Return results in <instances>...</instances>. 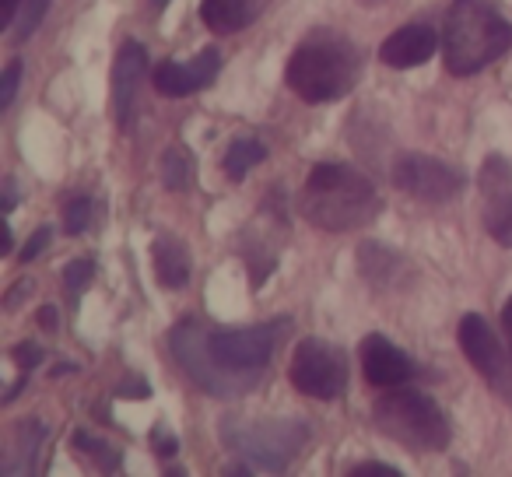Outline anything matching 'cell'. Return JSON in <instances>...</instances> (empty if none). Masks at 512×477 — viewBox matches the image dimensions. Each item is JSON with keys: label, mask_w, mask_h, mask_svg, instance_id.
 Instances as JSON below:
<instances>
[{"label": "cell", "mask_w": 512, "mask_h": 477, "mask_svg": "<svg viewBox=\"0 0 512 477\" xmlns=\"http://www.w3.org/2000/svg\"><path fill=\"white\" fill-rule=\"evenodd\" d=\"M15 362H18V369H36V365L43 362V348H39V344H32V341L18 344Z\"/></svg>", "instance_id": "cell-26"}, {"label": "cell", "mask_w": 512, "mask_h": 477, "mask_svg": "<svg viewBox=\"0 0 512 477\" xmlns=\"http://www.w3.org/2000/svg\"><path fill=\"white\" fill-rule=\"evenodd\" d=\"M488 207H484V225L495 235L498 246H512V186H502L495 193H484Z\"/></svg>", "instance_id": "cell-19"}, {"label": "cell", "mask_w": 512, "mask_h": 477, "mask_svg": "<svg viewBox=\"0 0 512 477\" xmlns=\"http://www.w3.org/2000/svg\"><path fill=\"white\" fill-rule=\"evenodd\" d=\"M393 183L421 204H449L463 193L467 179H463L460 169L432 155H400L397 165H393Z\"/></svg>", "instance_id": "cell-10"}, {"label": "cell", "mask_w": 512, "mask_h": 477, "mask_svg": "<svg viewBox=\"0 0 512 477\" xmlns=\"http://www.w3.org/2000/svg\"><path fill=\"white\" fill-rule=\"evenodd\" d=\"M95 278V264L92 260H74L71 267H64V285H67V295H71V302H78V295L85 292L88 285H92Z\"/></svg>", "instance_id": "cell-23"}, {"label": "cell", "mask_w": 512, "mask_h": 477, "mask_svg": "<svg viewBox=\"0 0 512 477\" xmlns=\"http://www.w3.org/2000/svg\"><path fill=\"white\" fill-rule=\"evenodd\" d=\"M288 379L299 393L313 400H337L348 390V358L341 348L320 337H306L295 348L292 365H288Z\"/></svg>", "instance_id": "cell-8"}, {"label": "cell", "mask_w": 512, "mask_h": 477, "mask_svg": "<svg viewBox=\"0 0 512 477\" xmlns=\"http://www.w3.org/2000/svg\"><path fill=\"white\" fill-rule=\"evenodd\" d=\"M18 81H22V60H11V64L4 67V85H0V109H8L11 102H15Z\"/></svg>", "instance_id": "cell-25"}, {"label": "cell", "mask_w": 512, "mask_h": 477, "mask_svg": "<svg viewBox=\"0 0 512 477\" xmlns=\"http://www.w3.org/2000/svg\"><path fill=\"white\" fill-rule=\"evenodd\" d=\"M169 351L193 386L221 400H235L242 393L256 390L260 376H264V372H232L214 362L211 348H207V327L197 320H183L169 330Z\"/></svg>", "instance_id": "cell-6"}, {"label": "cell", "mask_w": 512, "mask_h": 477, "mask_svg": "<svg viewBox=\"0 0 512 477\" xmlns=\"http://www.w3.org/2000/svg\"><path fill=\"white\" fill-rule=\"evenodd\" d=\"M267 0H204L200 4V18L214 36H235V32L249 29L256 18L264 15Z\"/></svg>", "instance_id": "cell-15"}, {"label": "cell", "mask_w": 512, "mask_h": 477, "mask_svg": "<svg viewBox=\"0 0 512 477\" xmlns=\"http://www.w3.org/2000/svg\"><path fill=\"white\" fill-rule=\"evenodd\" d=\"M151 449H155L162 460H169V456H176L179 442H176V435H172V432H165V428H155V435H151Z\"/></svg>", "instance_id": "cell-27"}, {"label": "cell", "mask_w": 512, "mask_h": 477, "mask_svg": "<svg viewBox=\"0 0 512 477\" xmlns=\"http://www.w3.org/2000/svg\"><path fill=\"white\" fill-rule=\"evenodd\" d=\"M358 355H362V372L372 386H404L414 376L411 355L393 341H386L383 334L362 337Z\"/></svg>", "instance_id": "cell-13"}, {"label": "cell", "mask_w": 512, "mask_h": 477, "mask_svg": "<svg viewBox=\"0 0 512 477\" xmlns=\"http://www.w3.org/2000/svg\"><path fill=\"white\" fill-rule=\"evenodd\" d=\"M299 211L323 232H358L383 211V197L369 176L341 162H323L302 186Z\"/></svg>", "instance_id": "cell-1"}, {"label": "cell", "mask_w": 512, "mask_h": 477, "mask_svg": "<svg viewBox=\"0 0 512 477\" xmlns=\"http://www.w3.org/2000/svg\"><path fill=\"white\" fill-rule=\"evenodd\" d=\"M218 71H221V53L214 50V46H207V50H200L197 57L186 60V64H179V60L158 64L151 81H155L158 92L169 95V99H183V95H193V92H200V88L214 85Z\"/></svg>", "instance_id": "cell-12"}, {"label": "cell", "mask_w": 512, "mask_h": 477, "mask_svg": "<svg viewBox=\"0 0 512 477\" xmlns=\"http://www.w3.org/2000/svg\"><path fill=\"white\" fill-rule=\"evenodd\" d=\"M18 8H22V0H0V25H4V29H11V25H15Z\"/></svg>", "instance_id": "cell-30"}, {"label": "cell", "mask_w": 512, "mask_h": 477, "mask_svg": "<svg viewBox=\"0 0 512 477\" xmlns=\"http://www.w3.org/2000/svg\"><path fill=\"white\" fill-rule=\"evenodd\" d=\"M15 200H18V193H15V179H8V183H4V214H8L11 207H15Z\"/></svg>", "instance_id": "cell-34"}, {"label": "cell", "mask_w": 512, "mask_h": 477, "mask_svg": "<svg viewBox=\"0 0 512 477\" xmlns=\"http://www.w3.org/2000/svg\"><path fill=\"white\" fill-rule=\"evenodd\" d=\"M151 4H155V8H165V4H169V0H151Z\"/></svg>", "instance_id": "cell-36"}, {"label": "cell", "mask_w": 512, "mask_h": 477, "mask_svg": "<svg viewBox=\"0 0 512 477\" xmlns=\"http://www.w3.org/2000/svg\"><path fill=\"white\" fill-rule=\"evenodd\" d=\"M460 348L467 355V362L481 372V379L505 400L512 404V348L505 351L502 341L495 337L491 323L484 316L470 313L460 323Z\"/></svg>", "instance_id": "cell-9"}, {"label": "cell", "mask_w": 512, "mask_h": 477, "mask_svg": "<svg viewBox=\"0 0 512 477\" xmlns=\"http://www.w3.org/2000/svg\"><path fill=\"white\" fill-rule=\"evenodd\" d=\"M221 446L260 470H285L309 442V425L299 418H228L218 421Z\"/></svg>", "instance_id": "cell-4"}, {"label": "cell", "mask_w": 512, "mask_h": 477, "mask_svg": "<svg viewBox=\"0 0 512 477\" xmlns=\"http://www.w3.org/2000/svg\"><path fill=\"white\" fill-rule=\"evenodd\" d=\"M193 179V162L183 148H165L162 155V183L165 190H186Z\"/></svg>", "instance_id": "cell-22"}, {"label": "cell", "mask_w": 512, "mask_h": 477, "mask_svg": "<svg viewBox=\"0 0 512 477\" xmlns=\"http://www.w3.org/2000/svg\"><path fill=\"white\" fill-rule=\"evenodd\" d=\"M71 449H74V453H81V456H88V460H92L99 470H120V467H123L120 449H113V446H109V442L95 439V435L74 432Z\"/></svg>", "instance_id": "cell-20"}, {"label": "cell", "mask_w": 512, "mask_h": 477, "mask_svg": "<svg viewBox=\"0 0 512 477\" xmlns=\"http://www.w3.org/2000/svg\"><path fill=\"white\" fill-rule=\"evenodd\" d=\"M358 264H362V278H369L376 288H397L404 274V260L379 243H365L358 250Z\"/></svg>", "instance_id": "cell-17"}, {"label": "cell", "mask_w": 512, "mask_h": 477, "mask_svg": "<svg viewBox=\"0 0 512 477\" xmlns=\"http://www.w3.org/2000/svg\"><path fill=\"white\" fill-rule=\"evenodd\" d=\"M148 71V50L137 39H127L116 53L113 64V116L123 130L134 123L137 99H141V81Z\"/></svg>", "instance_id": "cell-11"}, {"label": "cell", "mask_w": 512, "mask_h": 477, "mask_svg": "<svg viewBox=\"0 0 512 477\" xmlns=\"http://www.w3.org/2000/svg\"><path fill=\"white\" fill-rule=\"evenodd\" d=\"M264 158H267V148L256 141V137H235V141L228 144L225 158H221V169H225V176L232 179V183H242L246 172L264 162Z\"/></svg>", "instance_id": "cell-18"}, {"label": "cell", "mask_w": 512, "mask_h": 477, "mask_svg": "<svg viewBox=\"0 0 512 477\" xmlns=\"http://www.w3.org/2000/svg\"><path fill=\"white\" fill-rule=\"evenodd\" d=\"M502 327H505V337H509V348H512V295L502 306Z\"/></svg>", "instance_id": "cell-33"}, {"label": "cell", "mask_w": 512, "mask_h": 477, "mask_svg": "<svg viewBox=\"0 0 512 477\" xmlns=\"http://www.w3.org/2000/svg\"><path fill=\"white\" fill-rule=\"evenodd\" d=\"M116 393H120V397H148L151 386L144 383V376L141 379L134 376V383H130V386H116Z\"/></svg>", "instance_id": "cell-31"}, {"label": "cell", "mask_w": 512, "mask_h": 477, "mask_svg": "<svg viewBox=\"0 0 512 477\" xmlns=\"http://www.w3.org/2000/svg\"><path fill=\"white\" fill-rule=\"evenodd\" d=\"M50 228H39V232L36 235H32V239H29V246H25V250H22V264H29V260H36L39 257V253H43L46 250V246H50Z\"/></svg>", "instance_id": "cell-28"}, {"label": "cell", "mask_w": 512, "mask_h": 477, "mask_svg": "<svg viewBox=\"0 0 512 477\" xmlns=\"http://www.w3.org/2000/svg\"><path fill=\"white\" fill-rule=\"evenodd\" d=\"M46 11H50V0H22V8H18V18L11 25V43H29L36 36V29L43 25Z\"/></svg>", "instance_id": "cell-21"}, {"label": "cell", "mask_w": 512, "mask_h": 477, "mask_svg": "<svg viewBox=\"0 0 512 477\" xmlns=\"http://www.w3.org/2000/svg\"><path fill=\"white\" fill-rule=\"evenodd\" d=\"M362 78V53L348 36L313 32L288 60L285 81L299 99L323 106L351 92Z\"/></svg>", "instance_id": "cell-2"}, {"label": "cell", "mask_w": 512, "mask_h": 477, "mask_svg": "<svg viewBox=\"0 0 512 477\" xmlns=\"http://www.w3.org/2000/svg\"><path fill=\"white\" fill-rule=\"evenodd\" d=\"M362 8H383V4H390V0H358Z\"/></svg>", "instance_id": "cell-35"}, {"label": "cell", "mask_w": 512, "mask_h": 477, "mask_svg": "<svg viewBox=\"0 0 512 477\" xmlns=\"http://www.w3.org/2000/svg\"><path fill=\"white\" fill-rule=\"evenodd\" d=\"M435 46H439V39H435V32L428 25H404L393 36H386V43L379 46V60L386 67H393V71H407V67L432 60Z\"/></svg>", "instance_id": "cell-14"}, {"label": "cell", "mask_w": 512, "mask_h": 477, "mask_svg": "<svg viewBox=\"0 0 512 477\" xmlns=\"http://www.w3.org/2000/svg\"><path fill=\"white\" fill-rule=\"evenodd\" d=\"M39 323H43V330H57L60 313L53 306H43V309H39Z\"/></svg>", "instance_id": "cell-32"}, {"label": "cell", "mask_w": 512, "mask_h": 477, "mask_svg": "<svg viewBox=\"0 0 512 477\" xmlns=\"http://www.w3.org/2000/svg\"><path fill=\"white\" fill-rule=\"evenodd\" d=\"M151 264H155V278L162 288H183L190 281V253L176 235L162 232L151 243Z\"/></svg>", "instance_id": "cell-16"}, {"label": "cell", "mask_w": 512, "mask_h": 477, "mask_svg": "<svg viewBox=\"0 0 512 477\" xmlns=\"http://www.w3.org/2000/svg\"><path fill=\"white\" fill-rule=\"evenodd\" d=\"M355 477H400V470L393 463H362V467L351 470Z\"/></svg>", "instance_id": "cell-29"}, {"label": "cell", "mask_w": 512, "mask_h": 477, "mask_svg": "<svg viewBox=\"0 0 512 477\" xmlns=\"http://www.w3.org/2000/svg\"><path fill=\"white\" fill-rule=\"evenodd\" d=\"M512 50V25L491 0H453L442 32V60L456 78L484 71Z\"/></svg>", "instance_id": "cell-3"}, {"label": "cell", "mask_w": 512, "mask_h": 477, "mask_svg": "<svg viewBox=\"0 0 512 477\" xmlns=\"http://www.w3.org/2000/svg\"><path fill=\"white\" fill-rule=\"evenodd\" d=\"M88 221H92V200L88 197H78L67 204L64 211V232L67 235H81L88 228Z\"/></svg>", "instance_id": "cell-24"}, {"label": "cell", "mask_w": 512, "mask_h": 477, "mask_svg": "<svg viewBox=\"0 0 512 477\" xmlns=\"http://www.w3.org/2000/svg\"><path fill=\"white\" fill-rule=\"evenodd\" d=\"M288 327H292V320L281 316V320L246 330H207V348H211L214 362L232 372H264L278 344L285 341Z\"/></svg>", "instance_id": "cell-7"}, {"label": "cell", "mask_w": 512, "mask_h": 477, "mask_svg": "<svg viewBox=\"0 0 512 477\" xmlns=\"http://www.w3.org/2000/svg\"><path fill=\"white\" fill-rule=\"evenodd\" d=\"M376 425L386 439L411 453H442L453 439L449 418L428 393L421 390H397L376 400Z\"/></svg>", "instance_id": "cell-5"}]
</instances>
